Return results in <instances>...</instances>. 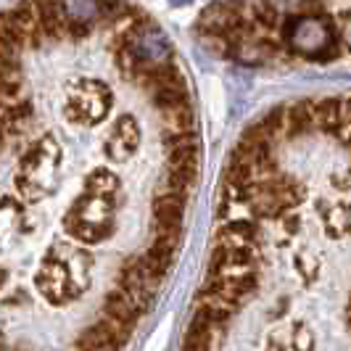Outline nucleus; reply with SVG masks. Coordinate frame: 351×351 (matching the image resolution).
I'll return each instance as SVG.
<instances>
[{"mask_svg": "<svg viewBox=\"0 0 351 351\" xmlns=\"http://www.w3.org/2000/svg\"><path fill=\"white\" fill-rule=\"evenodd\" d=\"M172 259H175V251L167 246H158V243H151V246L145 248L141 254V262L143 267L154 275V278H164L167 272H169V267H172Z\"/></svg>", "mask_w": 351, "mask_h": 351, "instance_id": "9d476101", "label": "nucleus"}, {"mask_svg": "<svg viewBox=\"0 0 351 351\" xmlns=\"http://www.w3.org/2000/svg\"><path fill=\"white\" fill-rule=\"evenodd\" d=\"M64 230L74 241L98 243L114 230V198L108 195H80L64 219Z\"/></svg>", "mask_w": 351, "mask_h": 351, "instance_id": "f257e3e1", "label": "nucleus"}, {"mask_svg": "<svg viewBox=\"0 0 351 351\" xmlns=\"http://www.w3.org/2000/svg\"><path fill=\"white\" fill-rule=\"evenodd\" d=\"M0 282H3V272H0Z\"/></svg>", "mask_w": 351, "mask_h": 351, "instance_id": "4468645a", "label": "nucleus"}, {"mask_svg": "<svg viewBox=\"0 0 351 351\" xmlns=\"http://www.w3.org/2000/svg\"><path fill=\"white\" fill-rule=\"evenodd\" d=\"M346 322H349V330H351V301H349V306H346Z\"/></svg>", "mask_w": 351, "mask_h": 351, "instance_id": "ddd939ff", "label": "nucleus"}, {"mask_svg": "<svg viewBox=\"0 0 351 351\" xmlns=\"http://www.w3.org/2000/svg\"><path fill=\"white\" fill-rule=\"evenodd\" d=\"M238 306H241L238 301H232L225 293H219V291L204 285L201 293H198V309H195V315L201 317V319H206L214 330H222L230 319H232V315L238 312Z\"/></svg>", "mask_w": 351, "mask_h": 351, "instance_id": "39448f33", "label": "nucleus"}, {"mask_svg": "<svg viewBox=\"0 0 351 351\" xmlns=\"http://www.w3.org/2000/svg\"><path fill=\"white\" fill-rule=\"evenodd\" d=\"M254 267V246H222L217 243L211 251L209 272H246Z\"/></svg>", "mask_w": 351, "mask_h": 351, "instance_id": "0eeeda50", "label": "nucleus"}, {"mask_svg": "<svg viewBox=\"0 0 351 351\" xmlns=\"http://www.w3.org/2000/svg\"><path fill=\"white\" fill-rule=\"evenodd\" d=\"M138 145H141V127H138V122L132 117L124 114V117L117 119L108 141H106V154L114 161H124V158H130L138 151Z\"/></svg>", "mask_w": 351, "mask_h": 351, "instance_id": "423d86ee", "label": "nucleus"}, {"mask_svg": "<svg viewBox=\"0 0 351 351\" xmlns=\"http://www.w3.org/2000/svg\"><path fill=\"white\" fill-rule=\"evenodd\" d=\"M158 278H154L145 267H143L141 256L135 259H127V262L119 267V288L130 296V301L141 309V315L151 306L154 301V293L158 288Z\"/></svg>", "mask_w": 351, "mask_h": 351, "instance_id": "f03ea898", "label": "nucleus"}, {"mask_svg": "<svg viewBox=\"0 0 351 351\" xmlns=\"http://www.w3.org/2000/svg\"><path fill=\"white\" fill-rule=\"evenodd\" d=\"M104 317H108V319H117V322L130 325V328H135V322L141 319V309H138V306L130 301V296H127L122 288L117 285L114 291H108V293H106Z\"/></svg>", "mask_w": 351, "mask_h": 351, "instance_id": "1a4fd4ad", "label": "nucleus"}, {"mask_svg": "<svg viewBox=\"0 0 351 351\" xmlns=\"http://www.w3.org/2000/svg\"><path fill=\"white\" fill-rule=\"evenodd\" d=\"M16 230H21V204L16 198H3L0 201V238H11Z\"/></svg>", "mask_w": 351, "mask_h": 351, "instance_id": "9b49d317", "label": "nucleus"}, {"mask_svg": "<svg viewBox=\"0 0 351 351\" xmlns=\"http://www.w3.org/2000/svg\"><path fill=\"white\" fill-rule=\"evenodd\" d=\"M214 238L222 246H254L256 243V225L251 222V217L222 219V228H217Z\"/></svg>", "mask_w": 351, "mask_h": 351, "instance_id": "6e6552de", "label": "nucleus"}, {"mask_svg": "<svg viewBox=\"0 0 351 351\" xmlns=\"http://www.w3.org/2000/svg\"><path fill=\"white\" fill-rule=\"evenodd\" d=\"M37 285H40L43 296L48 301H53V304H64V301L77 299L85 291L80 282L71 280L69 267H66V262H61V259H51V262L43 267V272L37 275Z\"/></svg>", "mask_w": 351, "mask_h": 351, "instance_id": "7ed1b4c3", "label": "nucleus"}, {"mask_svg": "<svg viewBox=\"0 0 351 351\" xmlns=\"http://www.w3.org/2000/svg\"><path fill=\"white\" fill-rule=\"evenodd\" d=\"M85 191L93 195H108V198H114V195L119 193V180L111 175V172H106V169H95L85 180Z\"/></svg>", "mask_w": 351, "mask_h": 351, "instance_id": "f8f14e48", "label": "nucleus"}, {"mask_svg": "<svg viewBox=\"0 0 351 351\" xmlns=\"http://www.w3.org/2000/svg\"><path fill=\"white\" fill-rule=\"evenodd\" d=\"M206 288H214V291H219V293H225V296L241 304V301L251 299L256 293L259 275H256V269H246V272H209Z\"/></svg>", "mask_w": 351, "mask_h": 351, "instance_id": "20e7f679", "label": "nucleus"}]
</instances>
